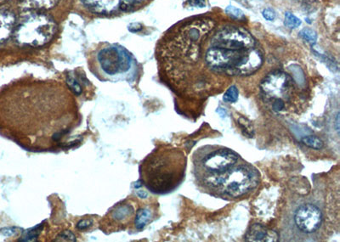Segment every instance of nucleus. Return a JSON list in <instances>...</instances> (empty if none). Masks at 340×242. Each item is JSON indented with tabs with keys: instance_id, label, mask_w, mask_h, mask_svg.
Segmentation results:
<instances>
[{
	"instance_id": "7ed1b4c3",
	"label": "nucleus",
	"mask_w": 340,
	"mask_h": 242,
	"mask_svg": "<svg viewBox=\"0 0 340 242\" xmlns=\"http://www.w3.org/2000/svg\"><path fill=\"white\" fill-rule=\"evenodd\" d=\"M213 27L214 22L206 18L190 21L165 42L161 57L166 71L172 79L177 77L186 65L199 60L202 42Z\"/></svg>"
},
{
	"instance_id": "9d476101",
	"label": "nucleus",
	"mask_w": 340,
	"mask_h": 242,
	"mask_svg": "<svg viewBox=\"0 0 340 242\" xmlns=\"http://www.w3.org/2000/svg\"><path fill=\"white\" fill-rule=\"evenodd\" d=\"M139 207H136L131 199H126L116 204L109 210L101 221V229L105 233L136 230V214Z\"/></svg>"
},
{
	"instance_id": "412c9836",
	"label": "nucleus",
	"mask_w": 340,
	"mask_h": 242,
	"mask_svg": "<svg viewBox=\"0 0 340 242\" xmlns=\"http://www.w3.org/2000/svg\"><path fill=\"white\" fill-rule=\"evenodd\" d=\"M225 13L227 14L230 17L236 19V20H242L244 18V13L243 10L238 9L235 6L229 5L227 8L225 9Z\"/></svg>"
},
{
	"instance_id": "1a4fd4ad",
	"label": "nucleus",
	"mask_w": 340,
	"mask_h": 242,
	"mask_svg": "<svg viewBox=\"0 0 340 242\" xmlns=\"http://www.w3.org/2000/svg\"><path fill=\"white\" fill-rule=\"evenodd\" d=\"M57 24L42 13L26 15L15 28V37L20 45L40 47L51 41L57 32Z\"/></svg>"
},
{
	"instance_id": "423d86ee",
	"label": "nucleus",
	"mask_w": 340,
	"mask_h": 242,
	"mask_svg": "<svg viewBox=\"0 0 340 242\" xmlns=\"http://www.w3.org/2000/svg\"><path fill=\"white\" fill-rule=\"evenodd\" d=\"M259 173L252 166L240 161L219 177L204 184L218 195L239 198L249 194L259 184Z\"/></svg>"
},
{
	"instance_id": "f8f14e48",
	"label": "nucleus",
	"mask_w": 340,
	"mask_h": 242,
	"mask_svg": "<svg viewBox=\"0 0 340 242\" xmlns=\"http://www.w3.org/2000/svg\"><path fill=\"white\" fill-rule=\"evenodd\" d=\"M293 221L299 231L310 235L319 230L323 223V213L315 204H302L294 213Z\"/></svg>"
},
{
	"instance_id": "9b49d317",
	"label": "nucleus",
	"mask_w": 340,
	"mask_h": 242,
	"mask_svg": "<svg viewBox=\"0 0 340 242\" xmlns=\"http://www.w3.org/2000/svg\"><path fill=\"white\" fill-rule=\"evenodd\" d=\"M255 39L248 30L228 26L219 30L210 42V47L248 51L255 48Z\"/></svg>"
},
{
	"instance_id": "0eeeda50",
	"label": "nucleus",
	"mask_w": 340,
	"mask_h": 242,
	"mask_svg": "<svg viewBox=\"0 0 340 242\" xmlns=\"http://www.w3.org/2000/svg\"><path fill=\"white\" fill-rule=\"evenodd\" d=\"M194 157L197 178L203 185L225 174L241 161L236 152L227 148L217 146L200 149Z\"/></svg>"
},
{
	"instance_id": "6ab92c4d",
	"label": "nucleus",
	"mask_w": 340,
	"mask_h": 242,
	"mask_svg": "<svg viewBox=\"0 0 340 242\" xmlns=\"http://www.w3.org/2000/svg\"><path fill=\"white\" fill-rule=\"evenodd\" d=\"M299 35L301 36L302 38L305 39V41L310 43L311 45L316 44V42L317 40V33L314 30L308 28V27L301 30L300 33H299Z\"/></svg>"
},
{
	"instance_id": "f257e3e1",
	"label": "nucleus",
	"mask_w": 340,
	"mask_h": 242,
	"mask_svg": "<svg viewBox=\"0 0 340 242\" xmlns=\"http://www.w3.org/2000/svg\"><path fill=\"white\" fill-rule=\"evenodd\" d=\"M73 94L56 81L18 83L0 101V131L27 151L63 147L82 120Z\"/></svg>"
},
{
	"instance_id": "20e7f679",
	"label": "nucleus",
	"mask_w": 340,
	"mask_h": 242,
	"mask_svg": "<svg viewBox=\"0 0 340 242\" xmlns=\"http://www.w3.org/2000/svg\"><path fill=\"white\" fill-rule=\"evenodd\" d=\"M207 66L216 73L248 76L263 64V56L256 48L248 51L210 47L205 55Z\"/></svg>"
},
{
	"instance_id": "6e6552de",
	"label": "nucleus",
	"mask_w": 340,
	"mask_h": 242,
	"mask_svg": "<svg viewBox=\"0 0 340 242\" xmlns=\"http://www.w3.org/2000/svg\"><path fill=\"white\" fill-rule=\"evenodd\" d=\"M296 83L293 77L283 71L268 74L261 83V95L265 102L275 113H281L293 102L296 97Z\"/></svg>"
},
{
	"instance_id": "39448f33",
	"label": "nucleus",
	"mask_w": 340,
	"mask_h": 242,
	"mask_svg": "<svg viewBox=\"0 0 340 242\" xmlns=\"http://www.w3.org/2000/svg\"><path fill=\"white\" fill-rule=\"evenodd\" d=\"M92 72L102 81L129 80L136 69V61L129 51L117 45H107L93 56Z\"/></svg>"
},
{
	"instance_id": "4be33fe9",
	"label": "nucleus",
	"mask_w": 340,
	"mask_h": 242,
	"mask_svg": "<svg viewBox=\"0 0 340 242\" xmlns=\"http://www.w3.org/2000/svg\"><path fill=\"white\" fill-rule=\"evenodd\" d=\"M262 15L267 21H274L275 18V12L272 9L267 8V9H264L263 12H262Z\"/></svg>"
},
{
	"instance_id": "4468645a",
	"label": "nucleus",
	"mask_w": 340,
	"mask_h": 242,
	"mask_svg": "<svg viewBox=\"0 0 340 242\" xmlns=\"http://www.w3.org/2000/svg\"><path fill=\"white\" fill-rule=\"evenodd\" d=\"M277 238L275 232L261 225L251 226L245 237L247 242H276Z\"/></svg>"
},
{
	"instance_id": "dca6fc26",
	"label": "nucleus",
	"mask_w": 340,
	"mask_h": 242,
	"mask_svg": "<svg viewBox=\"0 0 340 242\" xmlns=\"http://www.w3.org/2000/svg\"><path fill=\"white\" fill-rule=\"evenodd\" d=\"M57 0H27L30 8L38 9H49L56 5Z\"/></svg>"
},
{
	"instance_id": "a211bd4d",
	"label": "nucleus",
	"mask_w": 340,
	"mask_h": 242,
	"mask_svg": "<svg viewBox=\"0 0 340 242\" xmlns=\"http://www.w3.org/2000/svg\"><path fill=\"white\" fill-rule=\"evenodd\" d=\"M284 24L286 27H288L290 29H294V28H297L301 25V21H300V19L296 17L295 15H293L292 13L287 12L285 14Z\"/></svg>"
},
{
	"instance_id": "f3484780",
	"label": "nucleus",
	"mask_w": 340,
	"mask_h": 242,
	"mask_svg": "<svg viewBox=\"0 0 340 242\" xmlns=\"http://www.w3.org/2000/svg\"><path fill=\"white\" fill-rule=\"evenodd\" d=\"M302 142L307 145L308 147L312 148V149H316V150H320L323 147V142L315 136H306L302 139Z\"/></svg>"
},
{
	"instance_id": "f03ea898",
	"label": "nucleus",
	"mask_w": 340,
	"mask_h": 242,
	"mask_svg": "<svg viewBox=\"0 0 340 242\" xmlns=\"http://www.w3.org/2000/svg\"><path fill=\"white\" fill-rule=\"evenodd\" d=\"M186 167L183 151L170 145H159L140 163L139 182L153 194L166 195L183 181Z\"/></svg>"
},
{
	"instance_id": "aec40b11",
	"label": "nucleus",
	"mask_w": 340,
	"mask_h": 242,
	"mask_svg": "<svg viewBox=\"0 0 340 242\" xmlns=\"http://www.w3.org/2000/svg\"><path fill=\"white\" fill-rule=\"evenodd\" d=\"M223 99L225 102H228V103L236 102L238 99V90H237V87L236 86L230 87L227 91L225 92Z\"/></svg>"
},
{
	"instance_id": "ddd939ff",
	"label": "nucleus",
	"mask_w": 340,
	"mask_h": 242,
	"mask_svg": "<svg viewBox=\"0 0 340 242\" xmlns=\"http://www.w3.org/2000/svg\"><path fill=\"white\" fill-rule=\"evenodd\" d=\"M144 0H83L84 5L94 13L111 15L129 11Z\"/></svg>"
},
{
	"instance_id": "2eb2a0df",
	"label": "nucleus",
	"mask_w": 340,
	"mask_h": 242,
	"mask_svg": "<svg viewBox=\"0 0 340 242\" xmlns=\"http://www.w3.org/2000/svg\"><path fill=\"white\" fill-rule=\"evenodd\" d=\"M15 18L8 9L0 7V43L6 41L15 31Z\"/></svg>"
},
{
	"instance_id": "5701e85b",
	"label": "nucleus",
	"mask_w": 340,
	"mask_h": 242,
	"mask_svg": "<svg viewBox=\"0 0 340 242\" xmlns=\"http://www.w3.org/2000/svg\"><path fill=\"white\" fill-rule=\"evenodd\" d=\"M188 3L193 7L204 8L206 6V0H188Z\"/></svg>"
}]
</instances>
